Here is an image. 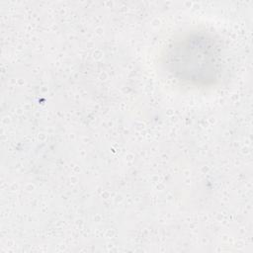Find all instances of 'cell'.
Wrapping results in <instances>:
<instances>
[{
    "label": "cell",
    "mask_w": 253,
    "mask_h": 253,
    "mask_svg": "<svg viewBox=\"0 0 253 253\" xmlns=\"http://www.w3.org/2000/svg\"><path fill=\"white\" fill-rule=\"evenodd\" d=\"M213 46L205 39L186 40L178 46L172 64L177 66V72L186 80L204 81L210 79L215 72L216 55Z\"/></svg>",
    "instance_id": "6da1fadb"
}]
</instances>
